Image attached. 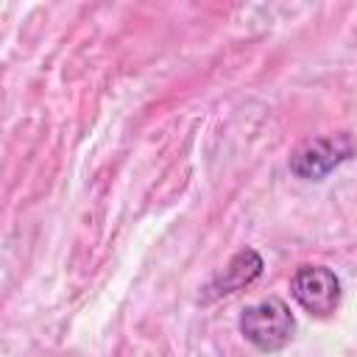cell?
<instances>
[{
  "mask_svg": "<svg viewBox=\"0 0 357 357\" xmlns=\"http://www.w3.org/2000/svg\"><path fill=\"white\" fill-rule=\"evenodd\" d=\"M240 335L259 351L273 354L284 349L293 340L296 332V315L290 312L287 301L279 296H265L248 307H243L237 318Z\"/></svg>",
  "mask_w": 357,
  "mask_h": 357,
  "instance_id": "1",
  "label": "cell"
},
{
  "mask_svg": "<svg viewBox=\"0 0 357 357\" xmlns=\"http://www.w3.org/2000/svg\"><path fill=\"white\" fill-rule=\"evenodd\" d=\"M290 296L310 318H332L340 307L343 287L332 268L304 262L290 276Z\"/></svg>",
  "mask_w": 357,
  "mask_h": 357,
  "instance_id": "2",
  "label": "cell"
},
{
  "mask_svg": "<svg viewBox=\"0 0 357 357\" xmlns=\"http://www.w3.org/2000/svg\"><path fill=\"white\" fill-rule=\"evenodd\" d=\"M354 156V139L349 134H326L301 142L290 156V173L304 181H324L335 167Z\"/></svg>",
  "mask_w": 357,
  "mask_h": 357,
  "instance_id": "3",
  "label": "cell"
},
{
  "mask_svg": "<svg viewBox=\"0 0 357 357\" xmlns=\"http://www.w3.org/2000/svg\"><path fill=\"white\" fill-rule=\"evenodd\" d=\"M262 271H265L262 254H259L257 248H251V245H243V248L234 251V254L229 257V262L201 287L198 301H201V304H212V301H218V298H223V296H231V293H237V290H245L248 284H254V282L262 276Z\"/></svg>",
  "mask_w": 357,
  "mask_h": 357,
  "instance_id": "4",
  "label": "cell"
}]
</instances>
